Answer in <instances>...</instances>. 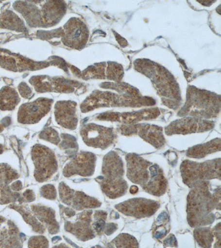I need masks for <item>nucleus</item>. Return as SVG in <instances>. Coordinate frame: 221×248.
Listing matches in <instances>:
<instances>
[{
	"label": "nucleus",
	"mask_w": 221,
	"mask_h": 248,
	"mask_svg": "<svg viewBox=\"0 0 221 248\" xmlns=\"http://www.w3.org/2000/svg\"><path fill=\"white\" fill-rule=\"evenodd\" d=\"M164 246L165 247H176L177 245L176 239L174 235L171 234L169 237L164 240Z\"/></svg>",
	"instance_id": "nucleus-32"
},
{
	"label": "nucleus",
	"mask_w": 221,
	"mask_h": 248,
	"mask_svg": "<svg viewBox=\"0 0 221 248\" xmlns=\"http://www.w3.org/2000/svg\"><path fill=\"white\" fill-rule=\"evenodd\" d=\"M119 131L122 135L127 137L137 135L156 149H161L166 143L163 129L154 125L146 124H129L120 126Z\"/></svg>",
	"instance_id": "nucleus-8"
},
{
	"label": "nucleus",
	"mask_w": 221,
	"mask_h": 248,
	"mask_svg": "<svg viewBox=\"0 0 221 248\" xmlns=\"http://www.w3.org/2000/svg\"><path fill=\"white\" fill-rule=\"evenodd\" d=\"M40 137L57 145L60 141L57 132L52 128H48L42 131Z\"/></svg>",
	"instance_id": "nucleus-29"
},
{
	"label": "nucleus",
	"mask_w": 221,
	"mask_h": 248,
	"mask_svg": "<svg viewBox=\"0 0 221 248\" xmlns=\"http://www.w3.org/2000/svg\"><path fill=\"white\" fill-rule=\"evenodd\" d=\"M107 217V214L105 212L98 211L95 214L96 222L94 224L95 231L98 233H101L105 227V219Z\"/></svg>",
	"instance_id": "nucleus-28"
},
{
	"label": "nucleus",
	"mask_w": 221,
	"mask_h": 248,
	"mask_svg": "<svg viewBox=\"0 0 221 248\" xmlns=\"http://www.w3.org/2000/svg\"><path fill=\"white\" fill-rule=\"evenodd\" d=\"M41 192L43 197L48 199L54 200L57 197V193L53 186L48 185L43 186Z\"/></svg>",
	"instance_id": "nucleus-31"
},
{
	"label": "nucleus",
	"mask_w": 221,
	"mask_h": 248,
	"mask_svg": "<svg viewBox=\"0 0 221 248\" xmlns=\"http://www.w3.org/2000/svg\"><path fill=\"white\" fill-rule=\"evenodd\" d=\"M187 197V221L192 227L210 225L214 222V211L220 210V186L213 189L210 183L202 181L192 187Z\"/></svg>",
	"instance_id": "nucleus-1"
},
{
	"label": "nucleus",
	"mask_w": 221,
	"mask_h": 248,
	"mask_svg": "<svg viewBox=\"0 0 221 248\" xmlns=\"http://www.w3.org/2000/svg\"><path fill=\"white\" fill-rule=\"evenodd\" d=\"M31 248H47L48 247V241L43 236H37L31 238L29 244Z\"/></svg>",
	"instance_id": "nucleus-30"
},
{
	"label": "nucleus",
	"mask_w": 221,
	"mask_h": 248,
	"mask_svg": "<svg viewBox=\"0 0 221 248\" xmlns=\"http://www.w3.org/2000/svg\"><path fill=\"white\" fill-rule=\"evenodd\" d=\"M13 207L16 210L19 211L20 214H22L26 222L33 227L34 231L40 233H44V231H45L44 226L42 224L38 222L37 220L35 219L33 215L30 213L29 211L21 206H15Z\"/></svg>",
	"instance_id": "nucleus-27"
},
{
	"label": "nucleus",
	"mask_w": 221,
	"mask_h": 248,
	"mask_svg": "<svg viewBox=\"0 0 221 248\" xmlns=\"http://www.w3.org/2000/svg\"><path fill=\"white\" fill-rule=\"evenodd\" d=\"M118 229V225L115 223H108L106 225L105 229V233L107 235H111L114 232Z\"/></svg>",
	"instance_id": "nucleus-33"
},
{
	"label": "nucleus",
	"mask_w": 221,
	"mask_h": 248,
	"mask_svg": "<svg viewBox=\"0 0 221 248\" xmlns=\"http://www.w3.org/2000/svg\"><path fill=\"white\" fill-rule=\"evenodd\" d=\"M138 69L150 78L154 83L156 89L163 97L176 102L179 99V89L175 80L169 72L159 66L151 65L146 67L142 64V67L138 66Z\"/></svg>",
	"instance_id": "nucleus-6"
},
{
	"label": "nucleus",
	"mask_w": 221,
	"mask_h": 248,
	"mask_svg": "<svg viewBox=\"0 0 221 248\" xmlns=\"http://www.w3.org/2000/svg\"><path fill=\"white\" fill-rule=\"evenodd\" d=\"M159 111L157 108H152L132 112V113H107L102 115L100 118L106 121L119 122L129 125V124H136V123L142 121L155 119L159 115Z\"/></svg>",
	"instance_id": "nucleus-18"
},
{
	"label": "nucleus",
	"mask_w": 221,
	"mask_h": 248,
	"mask_svg": "<svg viewBox=\"0 0 221 248\" xmlns=\"http://www.w3.org/2000/svg\"><path fill=\"white\" fill-rule=\"evenodd\" d=\"M51 105L52 100L47 98L24 104L19 108L18 121L22 124L37 123L50 111Z\"/></svg>",
	"instance_id": "nucleus-12"
},
{
	"label": "nucleus",
	"mask_w": 221,
	"mask_h": 248,
	"mask_svg": "<svg viewBox=\"0 0 221 248\" xmlns=\"http://www.w3.org/2000/svg\"><path fill=\"white\" fill-rule=\"evenodd\" d=\"M221 139H215L211 141L193 146L187 151V155L192 158H203L208 155L221 151Z\"/></svg>",
	"instance_id": "nucleus-22"
},
{
	"label": "nucleus",
	"mask_w": 221,
	"mask_h": 248,
	"mask_svg": "<svg viewBox=\"0 0 221 248\" xmlns=\"http://www.w3.org/2000/svg\"><path fill=\"white\" fill-rule=\"evenodd\" d=\"M3 150H2V147L1 145H0V154H1Z\"/></svg>",
	"instance_id": "nucleus-37"
},
{
	"label": "nucleus",
	"mask_w": 221,
	"mask_h": 248,
	"mask_svg": "<svg viewBox=\"0 0 221 248\" xmlns=\"http://www.w3.org/2000/svg\"><path fill=\"white\" fill-rule=\"evenodd\" d=\"M76 103L73 102H59L55 105V118L60 125L69 129H75L78 123L76 114Z\"/></svg>",
	"instance_id": "nucleus-20"
},
{
	"label": "nucleus",
	"mask_w": 221,
	"mask_h": 248,
	"mask_svg": "<svg viewBox=\"0 0 221 248\" xmlns=\"http://www.w3.org/2000/svg\"><path fill=\"white\" fill-rule=\"evenodd\" d=\"M194 237L198 245L203 248H210L214 242V232L209 227L197 228L194 232Z\"/></svg>",
	"instance_id": "nucleus-25"
},
{
	"label": "nucleus",
	"mask_w": 221,
	"mask_h": 248,
	"mask_svg": "<svg viewBox=\"0 0 221 248\" xmlns=\"http://www.w3.org/2000/svg\"><path fill=\"white\" fill-rule=\"evenodd\" d=\"M32 210L40 221L46 224L48 231L51 234L58 232L59 226L56 221L55 213L53 210L50 208L39 205L32 206Z\"/></svg>",
	"instance_id": "nucleus-23"
},
{
	"label": "nucleus",
	"mask_w": 221,
	"mask_h": 248,
	"mask_svg": "<svg viewBox=\"0 0 221 248\" xmlns=\"http://www.w3.org/2000/svg\"><path fill=\"white\" fill-rule=\"evenodd\" d=\"M96 158L89 153L80 154L64 168L63 173L67 177L79 174L87 177L93 174Z\"/></svg>",
	"instance_id": "nucleus-16"
},
{
	"label": "nucleus",
	"mask_w": 221,
	"mask_h": 248,
	"mask_svg": "<svg viewBox=\"0 0 221 248\" xmlns=\"http://www.w3.org/2000/svg\"><path fill=\"white\" fill-rule=\"evenodd\" d=\"M214 232V234L215 235L216 237V239L218 240V244L219 247H221V223H219L218 225H217L214 229V230L213 231Z\"/></svg>",
	"instance_id": "nucleus-34"
},
{
	"label": "nucleus",
	"mask_w": 221,
	"mask_h": 248,
	"mask_svg": "<svg viewBox=\"0 0 221 248\" xmlns=\"http://www.w3.org/2000/svg\"><path fill=\"white\" fill-rule=\"evenodd\" d=\"M63 42L66 46L76 49H81L88 39L87 27L78 18H71L64 26Z\"/></svg>",
	"instance_id": "nucleus-13"
},
{
	"label": "nucleus",
	"mask_w": 221,
	"mask_h": 248,
	"mask_svg": "<svg viewBox=\"0 0 221 248\" xmlns=\"http://www.w3.org/2000/svg\"><path fill=\"white\" fill-rule=\"evenodd\" d=\"M126 159L127 177L130 181L156 197L166 193L168 182L162 169L158 165L134 154H128Z\"/></svg>",
	"instance_id": "nucleus-2"
},
{
	"label": "nucleus",
	"mask_w": 221,
	"mask_h": 248,
	"mask_svg": "<svg viewBox=\"0 0 221 248\" xmlns=\"http://www.w3.org/2000/svg\"><path fill=\"white\" fill-rule=\"evenodd\" d=\"M81 135L87 146L103 150L111 145L116 137L113 129L93 124L82 128Z\"/></svg>",
	"instance_id": "nucleus-10"
},
{
	"label": "nucleus",
	"mask_w": 221,
	"mask_h": 248,
	"mask_svg": "<svg viewBox=\"0 0 221 248\" xmlns=\"http://www.w3.org/2000/svg\"><path fill=\"white\" fill-rule=\"evenodd\" d=\"M24 197L26 198V201L28 202H32L34 200V194L33 191L31 190H27L24 193Z\"/></svg>",
	"instance_id": "nucleus-35"
},
{
	"label": "nucleus",
	"mask_w": 221,
	"mask_h": 248,
	"mask_svg": "<svg viewBox=\"0 0 221 248\" xmlns=\"http://www.w3.org/2000/svg\"><path fill=\"white\" fill-rule=\"evenodd\" d=\"M121 96L109 93L98 92L92 94L82 106V110L87 111L101 107H130L129 100L122 93Z\"/></svg>",
	"instance_id": "nucleus-15"
},
{
	"label": "nucleus",
	"mask_w": 221,
	"mask_h": 248,
	"mask_svg": "<svg viewBox=\"0 0 221 248\" xmlns=\"http://www.w3.org/2000/svg\"><path fill=\"white\" fill-rule=\"evenodd\" d=\"M111 247L116 248H138V243L132 235L128 234H120L111 243Z\"/></svg>",
	"instance_id": "nucleus-26"
},
{
	"label": "nucleus",
	"mask_w": 221,
	"mask_h": 248,
	"mask_svg": "<svg viewBox=\"0 0 221 248\" xmlns=\"http://www.w3.org/2000/svg\"><path fill=\"white\" fill-rule=\"evenodd\" d=\"M91 211H85L80 214L78 222L74 224L67 222L66 225L67 231L73 233L82 241L94 238V232L91 226Z\"/></svg>",
	"instance_id": "nucleus-19"
},
{
	"label": "nucleus",
	"mask_w": 221,
	"mask_h": 248,
	"mask_svg": "<svg viewBox=\"0 0 221 248\" xmlns=\"http://www.w3.org/2000/svg\"><path fill=\"white\" fill-rule=\"evenodd\" d=\"M18 230L13 223L0 217V247H21Z\"/></svg>",
	"instance_id": "nucleus-21"
},
{
	"label": "nucleus",
	"mask_w": 221,
	"mask_h": 248,
	"mask_svg": "<svg viewBox=\"0 0 221 248\" xmlns=\"http://www.w3.org/2000/svg\"><path fill=\"white\" fill-rule=\"evenodd\" d=\"M138 191V187L137 186H132L131 187L130 193L132 194H135L137 193Z\"/></svg>",
	"instance_id": "nucleus-36"
},
{
	"label": "nucleus",
	"mask_w": 221,
	"mask_h": 248,
	"mask_svg": "<svg viewBox=\"0 0 221 248\" xmlns=\"http://www.w3.org/2000/svg\"><path fill=\"white\" fill-rule=\"evenodd\" d=\"M214 127V123L206 120L198 118H186L177 120L165 128V133L171 136L175 134L187 135L203 133L211 130Z\"/></svg>",
	"instance_id": "nucleus-11"
},
{
	"label": "nucleus",
	"mask_w": 221,
	"mask_h": 248,
	"mask_svg": "<svg viewBox=\"0 0 221 248\" xmlns=\"http://www.w3.org/2000/svg\"><path fill=\"white\" fill-rule=\"evenodd\" d=\"M160 207L158 202L144 198L128 200L116 205V209L127 217L137 218L149 217L153 215Z\"/></svg>",
	"instance_id": "nucleus-9"
},
{
	"label": "nucleus",
	"mask_w": 221,
	"mask_h": 248,
	"mask_svg": "<svg viewBox=\"0 0 221 248\" xmlns=\"http://www.w3.org/2000/svg\"><path fill=\"white\" fill-rule=\"evenodd\" d=\"M59 193L60 198L64 203L76 210L98 207L102 205L97 199L88 197L82 192L71 190L63 183L60 185Z\"/></svg>",
	"instance_id": "nucleus-14"
},
{
	"label": "nucleus",
	"mask_w": 221,
	"mask_h": 248,
	"mask_svg": "<svg viewBox=\"0 0 221 248\" xmlns=\"http://www.w3.org/2000/svg\"><path fill=\"white\" fill-rule=\"evenodd\" d=\"M18 178L14 170L5 164L0 165V204L13 202L19 197V194L12 190L10 184Z\"/></svg>",
	"instance_id": "nucleus-17"
},
{
	"label": "nucleus",
	"mask_w": 221,
	"mask_h": 248,
	"mask_svg": "<svg viewBox=\"0 0 221 248\" xmlns=\"http://www.w3.org/2000/svg\"><path fill=\"white\" fill-rule=\"evenodd\" d=\"M220 110V97L208 92L190 87L188 91L186 105L180 113L198 118H212L216 117Z\"/></svg>",
	"instance_id": "nucleus-4"
},
{
	"label": "nucleus",
	"mask_w": 221,
	"mask_h": 248,
	"mask_svg": "<svg viewBox=\"0 0 221 248\" xmlns=\"http://www.w3.org/2000/svg\"><path fill=\"white\" fill-rule=\"evenodd\" d=\"M19 98L16 91L9 87H3L0 91V109L11 110L19 103Z\"/></svg>",
	"instance_id": "nucleus-24"
},
{
	"label": "nucleus",
	"mask_w": 221,
	"mask_h": 248,
	"mask_svg": "<svg viewBox=\"0 0 221 248\" xmlns=\"http://www.w3.org/2000/svg\"><path fill=\"white\" fill-rule=\"evenodd\" d=\"M183 182L192 187L196 183L213 179H221V159L197 163L185 160L180 166Z\"/></svg>",
	"instance_id": "nucleus-5"
},
{
	"label": "nucleus",
	"mask_w": 221,
	"mask_h": 248,
	"mask_svg": "<svg viewBox=\"0 0 221 248\" xmlns=\"http://www.w3.org/2000/svg\"><path fill=\"white\" fill-rule=\"evenodd\" d=\"M35 168L34 177L37 181L43 182L50 179L57 170L55 156L47 147L36 145L32 150Z\"/></svg>",
	"instance_id": "nucleus-7"
},
{
	"label": "nucleus",
	"mask_w": 221,
	"mask_h": 248,
	"mask_svg": "<svg viewBox=\"0 0 221 248\" xmlns=\"http://www.w3.org/2000/svg\"><path fill=\"white\" fill-rule=\"evenodd\" d=\"M124 165L121 158L111 152L104 157L102 177L99 178L102 189L112 199L122 197L126 193L128 186L123 178Z\"/></svg>",
	"instance_id": "nucleus-3"
}]
</instances>
